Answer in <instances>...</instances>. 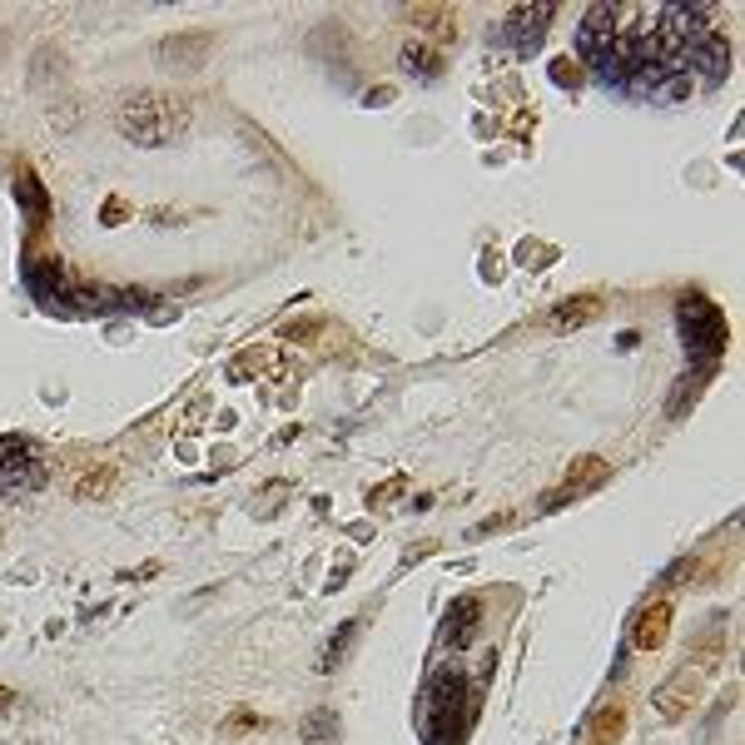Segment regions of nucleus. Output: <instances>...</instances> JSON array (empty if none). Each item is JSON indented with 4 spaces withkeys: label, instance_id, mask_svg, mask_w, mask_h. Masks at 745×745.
I'll return each mask as SVG.
<instances>
[{
    "label": "nucleus",
    "instance_id": "nucleus-1",
    "mask_svg": "<svg viewBox=\"0 0 745 745\" xmlns=\"http://www.w3.org/2000/svg\"><path fill=\"white\" fill-rule=\"evenodd\" d=\"M115 125H120V135L130 145H145V149L174 145L189 130V105L179 95H164V90H140V95H130L120 105Z\"/></svg>",
    "mask_w": 745,
    "mask_h": 745
},
{
    "label": "nucleus",
    "instance_id": "nucleus-2",
    "mask_svg": "<svg viewBox=\"0 0 745 745\" xmlns=\"http://www.w3.org/2000/svg\"><path fill=\"white\" fill-rule=\"evenodd\" d=\"M472 721V701H467V676L457 671H438L428 681V696H423V731H428V745H438L443 726H452L447 736L462 741V726Z\"/></svg>",
    "mask_w": 745,
    "mask_h": 745
},
{
    "label": "nucleus",
    "instance_id": "nucleus-3",
    "mask_svg": "<svg viewBox=\"0 0 745 745\" xmlns=\"http://www.w3.org/2000/svg\"><path fill=\"white\" fill-rule=\"evenodd\" d=\"M681 338L691 348V358L701 363V373H711V363L726 353V313L701 294L681 298Z\"/></svg>",
    "mask_w": 745,
    "mask_h": 745
},
{
    "label": "nucleus",
    "instance_id": "nucleus-4",
    "mask_svg": "<svg viewBox=\"0 0 745 745\" xmlns=\"http://www.w3.org/2000/svg\"><path fill=\"white\" fill-rule=\"evenodd\" d=\"M45 447L25 433H0V497H25L45 482Z\"/></svg>",
    "mask_w": 745,
    "mask_h": 745
},
{
    "label": "nucleus",
    "instance_id": "nucleus-5",
    "mask_svg": "<svg viewBox=\"0 0 745 745\" xmlns=\"http://www.w3.org/2000/svg\"><path fill=\"white\" fill-rule=\"evenodd\" d=\"M552 10L557 5H512V15H507V40L522 50V55H532L537 45H542V35H547V25H552Z\"/></svg>",
    "mask_w": 745,
    "mask_h": 745
},
{
    "label": "nucleus",
    "instance_id": "nucleus-6",
    "mask_svg": "<svg viewBox=\"0 0 745 745\" xmlns=\"http://www.w3.org/2000/svg\"><path fill=\"white\" fill-rule=\"evenodd\" d=\"M696 691H701V671H676L666 686H656V696H651V706L666 716V721H681L686 711H691V701H696Z\"/></svg>",
    "mask_w": 745,
    "mask_h": 745
},
{
    "label": "nucleus",
    "instance_id": "nucleus-7",
    "mask_svg": "<svg viewBox=\"0 0 745 745\" xmlns=\"http://www.w3.org/2000/svg\"><path fill=\"white\" fill-rule=\"evenodd\" d=\"M477 621H482L477 596L452 601V606H447V621H443V646H447V651H467V646H472V636H477Z\"/></svg>",
    "mask_w": 745,
    "mask_h": 745
},
{
    "label": "nucleus",
    "instance_id": "nucleus-8",
    "mask_svg": "<svg viewBox=\"0 0 745 745\" xmlns=\"http://www.w3.org/2000/svg\"><path fill=\"white\" fill-rule=\"evenodd\" d=\"M671 616H676V606H671V601H651V606L636 616L631 641H636L641 651H656V646L666 641V631H671Z\"/></svg>",
    "mask_w": 745,
    "mask_h": 745
},
{
    "label": "nucleus",
    "instance_id": "nucleus-9",
    "mask_svg": "<svg viewBox=\"0 0 745 745\" xmlns=\"http://www.w3.org/2000/svg\"><path fill=\"white\" fill-rule=\"evenodd\" d=\"M398 60H403V70L418 75V80H433V75L443 70V55H438V45H428V40H408Z\"/></svg>",
    "mask_w": 745,
    "mask_h": 745
},
{
    "label": "nucleus",
    "instance_id": "nucleus-10",
    "mask_svg": "<svg viewBox=\"0 0 745 745\" xmlns=\"http://www.w3.org/2000/svg\"><path fill=\"white\" fill-rule=\"evenodd\" d=\"M596 313H601V298L596 294H582V298H567V303H557L552 308V328H582V323H592Z\"/></svg>",
    "mask_w": 745,
    "mask_h": 745
},
{
    "label": "nucleus",
    "instance_id": "nucleus-11",
    "mask_svg": "<svg viewBox=\"0 0 745 745\" xmlns=\"http://www.w3.org/2000/svg\"><path fill=\"white\" fill-rule=\"evenodd\" d=\"M621 721H626V711L621 706H611V711H596L592 721V745H611L621 736Z\"/></svg>",
    "mask_w": 745,
    "mask_h": 745
},
{
    "label": "nucleus",
    "instance_id": "nucleus-12",
    "mask_svg": "<svg viewBox=\"0 0 745 745\" xmlns=\"http://www.w3.org/2000/svg\"><path fill=\"white\" fill-rule=\"evenodd\" d=\"M413 25L433 30L438 40H447V35H452V15H443V5H413Z\"/></svg>",
    "mask_w": 745,
    "mask_h": 745
},
{
    "label": "nucleus",
    "instance_id": "nucleus-13",
    "mask_svg": "<svg viewBox=\"0 0 745 745\" xmlns=\"http://www.w3.org/2000/svg\"><path fill=\"white\" fill-rule=\"evenodd\" d=\"M20 199H25V209H30V224H40V219H45V209H50V199L40 194L35 174H25V169H20Z\"/></svg>",
    "mask_w": 745,
    "mask_h": 745
},
{
    "label": "nucleus",
    "instance_id": "nucleus-14",
    "mask_svg": "<svg viewBox=\"0 0 745 745\" xmlns=\"http://www.w3.org/2000/svg\"><path fill=\"white\" fill-rule=\"evenodd\" d=\"M353 631H358V621H343V626L333 631V641H328V651H323V666H338V661H343V651H348Z\"/></svg>",
    "mask_w": 745,
    "mask_h": 745
},
{
    "label": "nucleus",
    "instance_id": "nucleus-15",
    "mask_svg": "<svg viewBox=\"0 0 745 745\" xmlns=\"http://www.w3.org/2000/svg\"><path fill=\"white\" fill-rule=\"evenodd\" d=\"M338 731V716L333 711H313L308 721H303V741H323V736H333Z\"/></svg>",
    "mask_w": 745,
    "mask_h": 745
},
{
    "label": "nucleus",
    "instance_id": "nucleus-16",
    "mask_svg": "<svg viewBox=\"0 0 745 745\" xmlns=\"http://www.w3.org/2000/svg\"><path fill=\"white\" fill-rule=\"evenodd\" d=\"M110 482H115V472L105 467V472H95V477H85V482H80V492H85V497H105V492H110Z\"/></svg>",
    "mask_w": 745,
    "mask_h": 745
},
{
    "label": "nucleus",
    "instance_id": "nucleus-17",
    "mask_svg": "<svg viewBox=\"0 0 745 745\" xmlns=\"http://www.w3.org/2000/svg\"><path fill=\"white\" fill-rule=\"evenodd\" d=\"M259 726H264V721H259L254 711H249V716H244V711H234V716L224 721V731H229V736H244V731H259Z\"/></svg>",
    "mask_w": 745,
    "mask_h": 745
},
{
    "label": "nucleus",
    "instance_id": "nucleus-18",
    "mask_svg": "<svg viewBox=\"0 0 745 745\" xmlns=\"http://www.w3.org/2000/svg\"><path fill=\"white\" fill-rule=\"evenodd\" d=\"M125 219V204L120 199H110V209H105V224H120Z\"/></svg>",
    "mask_w": 745,
    "mask_h": 745
}]
</instances>
